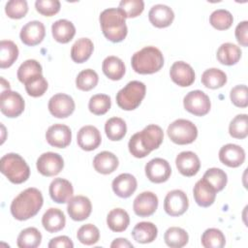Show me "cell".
<instances>
[{"mask_svg":"<svg viewBox=\"0 0 248 248\" xmlns=\"http://www.w3.org/2000/svg\"><path fill=\"white\" fill-rule=\"evenodd\" d=\"M134 71L140 75L154 74L164 65V56L161 50L155 46H144L135 52L131 59Z\"/></svg>","mask_w":248,"mask_h":248,"instance_id":"277c9868","label":"cell"},{"mask_svg":"<svg viewBox=\"0 0 248 248\" xmlns=\"http://www.w3.org/2000/svg\"><path fill=\"white\" fill-rule=\"evenodd\" d=\"M43 69L41 64L35 59H28L24 61L17 70V78L20 82L25 83L31 78L42 75Z\"/></svg>","mask_w":248,"mask_h":248,"instance_id":"ab89813d","label":"cell"},{"mask_svg":"<svg viewBox=\"0 0 248 248\" xmlns=\"http://www.w3.org/2000/svg\"><path fill=\"white\" fill-rule=\"evenodd\" d=\"M137 179L131 173H121L111 183L114 194L123 199L131 197L137 190Z\"/></svg>","mask_w":248,"mask_h":248,"instance_id":"d4e9b609","label":"cell"},{"mask_svg":"<svg viewBox=\"0 0 248 248\" xmlns=\"http://www.w3.org/2000/svg\"><path fill=\"white\" fill-rule=\"evenodd\" d=\"M1 172L15 184L25 182L30 175V169L25 160L16 153H8L0 160Z\"/></svg>","mask_w":248,"mask_h":248,"instance_id":"5b68a950","label":"cell"},{"mask_svg":"<svg viewBox=\"0 0 248 248\" xmlns=\"http://www.w3.org/2000/svg\"><path fill=\"white\" fill-rule=\"evenodd\" d=\"M148 18L152 25L158 28L168 27L174 18V13L167 5L157 4L152 6L148 13Z\"/></svg>","mask_w":248,"mask_h":248,"instance_id":"cb8c5ba5","label":"cell"},{"mask_svg":"<svg viewBox=\"0 0 248 248\" xmlns=\"http://www.w3.org/2000/svg\"><path fill=\"white\" fill-rule=\"evenodd\" d=\"M44 203L43 195L34 187L20 192L11 203V213L15 219L25 221L34 217L42 208Z\"/></svg>","mask_w":248,"mask_h":248,"instance_id":"7a4b0ae2","label":"cell"},{"mask_svg":"<svg viewBox=\"0 0 248 248\" xmlns=\"http://www.w3.org/2000/svg\"><path fill=\"white\" fill-rule=\"evenodd\" d=\"M18 57L17 46L9 40L0 42V68L5 69L11 67Z\"/></svg>","mask_w":248,"mask_h":248,"instance_id":"836d02e7","label":"cell"},{"mask_svg":"<svg viewBox=\"0 0 248 248\" xmlns=\"http://www.w3.org/2000/svg\"><path fill=\"white\" fill-rule=\"evenodd\" d=\"M158 207L157 196L149 191L140 193L136 197L133 202L134 212L140 217H148L152 215Z\"/></svg>","mask_w":248,"mask_h":248,"instance_id":"9a60e30c","label":"cell"},{"mask_svg":"<svg viewBox=\"0 0 248 248\" xmlns=\"http://www.w3.org/2000/svg\"><path fill=\"white\" fill-rule=\"evenodd\" d=\"M105 132L108 140L113 141L120 140L126 135L127 126L122 118L111 117L105 124Z\"/></svg>","mask_w":248,"mask_h":248,"instance_id":"74e56055","label":"cell"},{"mask_svg":"<svg viewBox=\"0 0 248 248\" xmlns=\"http://www.w3.org/2000/svg\"><path fill=\"white\" fill-rule=\"evenodd\" d=\"M170 140L176 144L192 143L198 137L196 125L187 119H176L170 123L167 130Z\"/></svg>","mask_w":248,"mask_h":248,"instance_id":"52a82bcc","label":"cell"},{"mask_svg":"<svg viewBox=\"0 0 248 248\" xmlns=\"http://www.w3.org/2000/svg\"><path fill=\"white\" fill-rule=\"evenodd\" d=\"M235 38L242 46H248V21L244 20L237 24L235 28Z\"/></svg>","mask_w":248,"mask_h":248,"instance_id":"f5cc1de1","label":"cell"},{"mask_svg":"<svg viewBox=\"0 0 248 248\" xmlns=\"http://www.w3.org/2000/svg\"><path fill=\"white\" fill-rule=\"evenodd\" d=\"M164 140V133L160 126L147 125L142 131L134 134L129 140L130 153L136 158H143L152 150L157 149Z\"/></svg>","mask_w":248,"mask_h":248,"instance_id":"6da1fadb","label":"cell"},{"mask_svg":"<svg viewBox=\"0 0 248 248\" xmlns=\"http://www.w3.org/2000/svg\"><path fill=\"white\" fill-rule=\"evenodd\" d=\"M49 248H73V241L66 235H61L50 239L48 245Z\"/></svg>","mask_w":248,"mask_h":248,"instance_id":"db71d44e","label":"cell"},{"mask_svg":"<svg viewBox=\"0 0 248 248\" xmlns=\"http://www.w3.org/2000/svg\"><path fill=\"white\" fill-rule=\"evenodd\" d=\"M35 8L39 14L52 16L60 11V2L58 0H37Z\"/></svg>","mask_w":248,"mask_h":248,"instance_id":"f907efd6","label":"cell"},{"mask_svg":"<svg viewBox=\"0 0 248 248\" xmlns=\"http://www.w3.org/2000/svg\"><path fill=\"white\" fill-rule=\"evenodd\" d=\"M107 224L112 232H124L130 224L129 214L122 208H113L107 216Z\"/></svg>","mask_w":248,"mask_h":248,"instance_id":"d6a6232c","label":"cell"},{"mask_svg":"<svg viewBox=\"0 0 248 248\" xmlns=\"http://www.w3.org/2000/svg\"><path fill=\"white\" fill-rule=\"evenodd\" d=\"M118 158L112 152L102 151L93 159V167L96 171L102 174L113 172L118 167Z\"/></svg>","mask_w":248,"mask_h":248,"instance_id":"4316f807","label":"cell"},{"mask_svg":"<svg viewBox=\"0 0 248 248\" xmlns=\"http://www.w3.org/2000/svg\"><path fill=\"white\" fill-rule=\"evenodd\" d=\"M78 240L85 245H93L99 241L100 232L99 229L93 224L82 225L77 232Z\"/></svg>","mask_w":248,"mask_h":248,"instance_id":"bcb514c9","label":"cell"},{"mask_svg":"<svg viewBox=\"0 0 248 248\" xmlns=\"http://www.w3.org/2000/svg\"><path fill=\"white\" fill-rule=\"evenodd\" d=\"M49 196L57 203H65L70 201L74 194L72 183L64 178H54L49 185Z\"/></svg>","mask_w":248,"mask_h":248,"instance_id":"7402d4cb","label":"cell"},{"mask_svg":"<svg viewBox=\"0 0 248 248\" xmlns=\"http://www.w3.org/2000/svg\"><path fill=\"white\" fill-rule=\"evenodd\" d=\"M98 80V74L94 70L85 69L78 73L76 78V85L79 90L89 91L97 85Z\"/></svg>","mask_w":248,"mask_h":248,"instance_id":"7bdbcfd3","label":"cell"},{"mask_svg":"<svg viewBox=\"0 0 248 248\" xmlns=\"http://www.w3.org/2000/svg\"><path fill=\"white\" fill-rule=\"evenodd\" d=\"M202 178L205 179L216 190V192L222 191L227 185L228 181V176L226 172L218 168L208 169L204 172Z\"/></svg>","mask_w":248,"mask_h":248,"instance_id":"60d3db41","label":"cell"},{"mask_svg":"<svg viewBox=\"0 0 248 248\" xmlns=\"http://www.w3.org/2000/svg\"><path fill=\"white\" fill-rule=\"evenodd\" d=\"M64 168V160L54 152L43 153L37 160V170L44 176L57 175Z\"/></svg>","mask_w":248,"mask_h":248,"instance_id":"8fae6325","label":"cell"},{"mask_svg":"<svg viewBox=\"0 0 248 248\" xmlns=\"http://www.w3.org/2000/svg\"><path fill=\"white\" fill-rule=\"evenodd\" d=\"M94 49L93 43L88 38H80L71 48V58L76 63H83L89 59Z\"/></svg>","mask_w":248,"mask_h":248,"instance_id":"f546056e","label":"cell"},{"mask_svg":"<svg viewBox=\"0 0 248 248\" xmlns=\"http://www.w3.org/2000/svg\"><path fill=\"white\" fill-rule=\"evenodd\" d=\"M164 240L169 247L181 248L188 243L189 235L187 232L181 228L170 227L166 231Z\"/></svg>","mask_w":248,"mask_h":248,"instance_id":"8d00e7d4","label":"cell"},{"mask_svg":"<svg viewBox=\"0 0 248 248\" xmlns=\"http://www.w3.org/2000/svg\"><path fill=\"white\" fill-rule=\"evenodd\" d=\"M111 106L110 97L106 94L93 95L88 103L89 110L96 115H103L108 111Z\"/></svg>","mask_w":248,"mask_h":248,"instance_id":"f6af8a7d","label":"cell"},{"mask_svg":"<svg viewBox=\"0 0 248 248\" xmlns=\"http://www.w3.org/2000/svg\"><path fill=\"white\" fill-rule=\"evenodd\" d=\"M175 165L178 171L184 176H194L201 168V162L198 155L192 151H182L175 159Z\"/></svg>","mask_w":248,"mask_h":248,"instance_id":"ffe728a7","label":"cell"},{"mask_svg":"<svg viewBox=\"0 0 248 248\" xmlns=\"http://www.w3.org/2000/svg\"><path fill=\"white\" fill-rule=\"evenodd\" d=\"M119 8L124 12L126 18L136 17L142 13L144 3L142 0H122L119 3Z\"/></svg>","mask_w":248,"mask_h":248,"instance_id":"681fc988","label":"cell"},{"mask_svg":"<svg viewBox=\"0 0 248 248\" xmlns=\"http://www.w3.org/2000/svg\"><path fill=\"white\" fill-rule=\"evenodd\" d=\"M202 82L207 88L217 89L226 84L227 75L220 69L210 68L202 73Z\"/></svg>","mask_w":248,"mask_h":248,"instance_id":"e575fe53","label":"cell"},{"mask_svg":"<svg viewBox=\"0 0 248 248\" xmlns=\"http://www.w3.org/2000/svg\"><path fill=\"white\" fill-rule=\"evenodd\" d=\"M25 103L21 95L10 89L2 91L0 95L1 112L10 118L19 116L24 110Z\"/></svg>","mask_w":248,"mask_h":248,"instance_id":"9c48e42d","label":"cell"},{"mask_svg":"<svg viewBox=\"0 0 248 248\" xmlns=\"http://www.w3.org/2000/svg\"><path fill=\"white\" fill-rule=\"evenodd\" d=\"M69 216L75 221H83L89 217L92 211L90 200L84 196H75L70 199L67 205Z\"/></svg>","mask_w":248,"mask_h":248,"instance_id":"2e32d148","label":"cell"},{"mask_svg":"<svg viewBox=\"0 0 248 248\" xmlns=\"http://www.w3.org/2000/svg\"><path fill=\"white\" fill-rule=\"evenodd\" d=\"M42 234L34 227L26 228L20 232L17 236L16 244L19 248H36L41 244Z\"/></svg>","mask_w":248,"mask_h":248,"instance_id":"d590c367","label":"cell"},{"mask_svg":"<svg viewBox=\"0 0 248 248\" xmlns=\"http://www.w3.org/2000/svg\"><path fill=\"white\" fill-rule=\"evenodd\" d=\"M171 80L178 86H190L195 80V72L193 68L184 61L174 62L170 70Z\"/></svg>","mask_w":248,"mask_h":248,"instance_id":"ac0fdd59","label":"cell"},{"mask_svg":"<svg viewBox=\"0 0 248 248\" xmlns=\"http://www.w3.org/2000/svg\"><path fill=\"white\" fill-rule=\"evenodd\" d=\"M100 24L104 36L112 43L123 41L128 33L126 16L120 8H108L100 15Z\"/></svg>","mask_w":248,"mask_h":248,"instance_id":"3957f363","label":"cell"},{"mask_svg":"<svg viewBox=\"0 0 248 248\" xmlns=\"http://www.w3.org/2000/svg\"><path fill=\"white\" fill-rule=\"evenodd\" d=\"M202 245L205 248H222L226 244L224 233L215 228H210L204 231L201 238Z\"/></svg>","mask_w":248,"mask_h":248,"instance_id":"f35d334b","label":"cell"},{"mask_svg":"<svg viewBox=\"0 0 248 248\" xmlns=\"http://www.w3.org/2000/svg\"><path fill=\"white\" fill-rule=\"evenodd\" d=\"M230 98L232 103L238 108H246L248 106L247 98V86L244 84H239L234 86L230 93Z\"/></svg>","mask_w":248,"mask_h":248,"instance_id":"816d5d0a","label":"cell"},{"mask_svg":"<svg viewBox=\"0 0 248 248\" xmlns=\"http://www.w3.org/2000/svg\"><path fill=\"white\" fill-rule=\"evenodd\" d=\"M188 207L189 201L187 195L178 189L169 192L164 200V209L167 214L172 217L184 214Z\"/></svg>","mask_w":248,"mask_h":248,"instance_id":"30bf717a","label":"cell"},{"mask_svg":"<svg viewBox=\"0 0 248 248\" xmlns=\"http://www.w3.org/2000/svg\"><path fill=\"white\" fill-rule=\"evenodd\" d=\"M46 140L49 145L57 148L67 147L72 140L71 129L64 124H54L46 132Z\"/></svg>","mask_w":248,"mask_h":248,"instance_id":"5bb4252c","label":"cell"},{"mask_svg":"<svg viewBox=\"0 0 248 248\" xmlns=\"http://www.w3.org/2000/svg\"><path fill=\"white\" fill-rule=\"evenodd\" d=\"M48 110L54 117L66 118L75 110V102L70 95L58 93L53 95L48 101Z\"/></svg>","mask_w":248,"mask_h":248,"instance_id":"4fadbf2b","label":"cell"},{"mask_svg":"<svg viewBox=\"0 0 248 248\" xmlns=\"http://www.w3.org/2000/svg\"><path fill=\"white\" fill-rule=\"evenodd\" d=\"M233 21L232 14L224 9L215 10L209 16L210 24L218 30L229 29Z\"/></svg>","mask_w":248,"mask_h":248,"instance_id":"ee69618b","label":"cell"},{"mask_svg":"<svg viewBox=\"0 0 248 248\" xmlns=\"http://www.w3.org/2000/svg\"><path fill=\"white\" fill-rule=\"evenodd\" d=\"M216 190L203 178L197 181L193 189L195 202L202 207H208L215 202Z\"/></svg>","mask_w":248,"mask_h":248,"instance_id":"603a6c76","label":"cell"},{"mask_svg":"<svg viewBox=\"0 0 248 248\" xmlns=\"http://www.w3.org/2000/svg\"><path fill=\"white\" fill-rule=\"evenodd\" d=\"M51 33L55 41L67 44L74 38L76 34V27L73 22L67 19H58L52 23Z\"/></svg>","mask_w":248,"mask_h":248,"instance_id":"83f0119b","label":"cell"},{"mask_svg":"<svg viewBox=\"0 0 248 248\" xmlns=\"http://www.w3.org/2000/svg\"><path fill=\"white\" fill-rule=\"evenodd\" d=\"M241 49L234 44L225 43L222 44L217 50V59L218 61L227 66H232L236 64L241 57Z\"/></svg>","mask_w":248,"mask_h":248,"instance_id":"4dcf8cb0","label":"cell"},{"mask_svg":"<svg viewBox=\"0 0 248 248\" xmlns=\"http://www.w3.org/2000/svg\"><path fill=\"white\" fill-rule=\"evenodd\" d=\"M158 234L157 227L151 222H140L133 231L132 236L139 243H150L153 242Z\"/></svg>","mask_w":248,"mask_h":248,"instance_id":"f1b7e54d","label":"cell"},{"mask_svg":"<svg viewBox=\"0 0 248 248\" xmlns=\"http://www.w3.org/2000/svg\"><path fill=\"white\" fill-rule=\"evenodd\" d=\"M102 70L104 74L111 80H119L125 74L124 62L113 55L108 56L104 59L102 64Z\"/></svg>","mask_w":248,"mask_h":248,"instance_id":"1f68e13d","label":"cell"},{"mask_svg":"<svg viewBox=\"0 0 248 248\" xmlns=\"http://www.w3.org/2000/svg\"><path fill=\"white\" fill-rule=\"evenodd\" d=\"M146 92L145 84L139 80L128 82L116 94V103L124 110L137 108L143 100Z\"/></svg>","mask_w":248,"mask_h":248,"instance_id":"8992f818","label":"cell"},{"mask_svg":"<svg viewBox=\"0 0 248 248\" xmlns=\"http://www.w3.org/2000/svg\"><path fill=\"white\" fill-rule=\"evenodd\" d=\"M219 159L221 163L228 167L237 168L242 165L245 160V151L237 144L228 143L221 147Z\"/></svg>","mask_w":248,"mask_h":248,"instance_id":"44dd1931","label":"cell"},{"mask_svg":"<svg viewBox=\"0 0 248 248\" xmlns=\"http://www.w3.org/2000/svg\"><path fill=\"white\" fill-rule=\"evenodd\" d=\"M184 108L197 116H203L210 110L209 97L202 90H193L186 94L183 99Z\"/></svg>","mask_w":248,"mask_h":248,"instance_id":"ba28073f","label":"cell"},{"mask_svg":"<svg viewBox=\"0 0 248 248\" xmlns=\"http://www.w3.org/2000/svg\"><path fill=\"white\" fill-rule=\"evenodd\" d=\"M46 28L45 25L39 20H32L27 22L20 30L21 42L29 46L39 45L45 38Z\"/></svg>","mask_w":248,"mask_h":248,"instance_id":"e0dca14e","label":"cell"},{"mask_svg":"<svg viewBox=\"0 0 248 248\" xmlns=\"http://www.w3.org/2000/svg\"><path fill=\"white\" fill-rule=\"evenodd\" d=\"M110 247H123V248H126V247H129V248H133V244L131 242H129V240H127L126 238H116L114 239L111 244H110Z\"/></svg>","mask_w":248,"mask_h":248,"instance_id":"11a10c76","label":"cell"},{"mask_svg":"<svg viewBox=\"0 0 248 248\" xmlns=\"http://www.w3.org/2000/svg\"><path fill=\"white\" fill-rule=\"evenodd\" d=\"M78 146L85 151L96 149L102 141V137L99 130L92 125H86L79 129L77 136Z\"/></svg>","mask_w":248,"mask_h":248,"instance_id":"d6986e66","label":"cell"},{"mask_svg":"<svg viewBox=\"0 0 248 248\" xmlns=\"http://www.w3.org/2000/svg\"><path fill=\"white\" fill-rule=\"evenodd\" d=\"M42 224L45 230L50 233L61 231L66 224V218L62 210L58 208H48L42 217Z\"/></svg>","mask_w":248,"mask_h":248,"instance_id":"484cf974","label":"cell"},{"mask_svg":"<svg viewBox=\"0 0 248 248\" xmlns=\"http://www.w3.org/2000/svg\"><path fill=\"white\" fill-rule=\"evenodd\" d=\"M28 12V4L25 0H10L6 3L5 13L14 19L23 17Z\"/></svg>","mask_w":248,"mask_h":248,"instance_id":"c3c4849f","label":"cell"},{"mask_svg":"<svg viewBox=\"0 0 248 248\" xmlns=\"http://www.w3.org/2000/svg\"><path fill=\"white\" fill-rule=\"evenodd\" d=\"M146 177L153 183L166 182L171 173V168L169 162L163 158H154L150 160L144 168Z\"/></svg>","mask_w":248,"mask_h":248,"instance_id":"7c38bea8","label":"cell"},{"mask_svg":"<svg viewBox=\"0 0 248 248\" xmlns=\"http://www.w3.org/2000/svg\"><path fill=\"white\" fill-rule=\"evenodd\" d=\"M24 84H25V90L27 94L31 97L43 96L48 86L47 81L43 77V75H38L31 78Z\"/></svg>","mask_w":248,"mask_h":248,"instance_id":"7dc6e473","label":"cell"},{"mask_svg":"<svg viewBox=\"0 0 248 248\" xmlns=\"http://www.w3.org/2000/svg\"><path fill=\"white\" fill-rule=\"evenodd\" d=\"M248 117L247 114H237L230 123L229 133L234 139H245L248 135Z\"/></svg>","mask_w":248,"mask_h":248,"instance_id":"b9f144b4","label":"cell"}]
</instances>
